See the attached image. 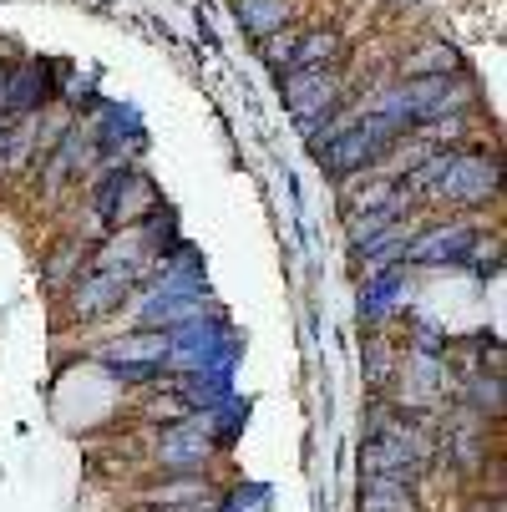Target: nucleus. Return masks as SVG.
I'll return each instance as SVG.
<instances>
[{"label":"nucleus","instance_id":"nucleus-1","mask_svg":"<svg viewBox=\"0 0 507 512\" xmlns=\"http://www.w3.org/2000/svg\"><path fill=\"white\" fill-rule=\"evenodd\" d=\"M396 132V122L391 117H376V122H366V127H350L345 137H335L330 142V168L335 173H350V168H360V163H371L381 148H386V137Z\"/></svg>","mask_w":507,"mask_h":512},{"label":"nucleus","instance_id":"nucleus-2","mask_svg":"<svg viewBox=\"0 0 507 512\" xmlns=\"http://www.w3.org/2000/svg\"><path fill=\"white\" fill-rule=\"evenodd\" d=\"M335 97V77L330 71H300L295 82H289V107H295L300 117H320Z\"/></svg>","mask_w":507,"mask_h":512},{"label":"nucleus","instance_id":"nucleus-3","mask_svg":"<svg viewBox=\"0 0 507 512\" xmlns=\"http://www.w3.org/2000/svg\"><path fill=\"white\" fill-rule=\"evenodd\" d=\"M360 512H416V502H411V482L371 477L366 492H360Z\"/></svg>","mask_w":507,"mask_h":512},{"label":"nucleus","instance_id":"nucleus-4","mask_svg":"<svg viewBox=\"0 0 507 512\" xmlns=\"http://www.w3.org/2000/svg\"><path fill=\"white\" fill-rule=\"evenodd\" d=\"M122 295H127V274H97V279L82 284L77 310H82V315H102V310H112Z\"/></svg>","mask_w":507,"mask_h":512},{"label":"nucleus","instance_id":"nucleus-5","mask_svg":"<svg viewBox=\"0 0 507 512\" xmlns=\"http://www.w3.org/2000/svg\"><path fill=\"white\" fill-rule=\"evenodd\" d=\"M203 457H208V436H198L188 421L168 426V452H163L168 467H193V462H203Z\"/></svg>","mask_w":507,"mask_h":512},{"label":"nucleus","instance_id":"nucleus-6","mask_svg":"<svg viewBox=\"0 0 507 512\" xmlns=\"http://www.w3.org/2000/svg\"><path fill=\"white\" fill-rule=\"evenodd\" d=\"M447 193L452 198H487L492 193V163H452L447 168Z\"/></svg>","mask_w":507,"mask_h":512},{"label":"nucleus","instance_id":"nucleus-7","mask_svg":"<svg viewBox=\"0 0 507 512\" xmlns=\"http://www.w3.org/2000/svg\"><path fill=\"white\" fill-rule=\"evenodd\" d=\"M284 16H289V6H284V0H239V21H244L254 36H269V31H279V26H284Z\"/></svg>","mask_w":507,"mask_h":512},{"label":"nucleus","instance_id":"nucleus-8","mask_svg":"<svg viewBox=\"0 0 507 512\" xmlns=\"http://www.w3.org/2000/svg\"><path fill=\"white\" fill-rule=\"evenodd\" d=\"M163 355H168V340L163 335H132V340H122V345L107 350V360H142V365H158Z\"/></svg>","mask_w":507,"mask_h":512},{"label":"nucleus","instance_id":"nucleus-9","mask_svg":"<svg viewBox=\"0 0 507 512\" xmlns=\"http://www.w3.org/2000/svg\"><path fill=\"white\" fill-rule=\"evenodd\" d=\"M330 56H335V36H330V31H315V36H305L295 51H289V66L315 71V66H325Z\"/></svg>","mask_w":507,"mask_h":512},{"label":"nucleus","instance_id":"nucleus-10","mask_svg":"<svg viewBox=\"0 0 507 512\" xmlns=\"http://www.w3.org/2000/svg\"><path fill=\"white\" fill-rule=\"evenodd\" d=\"M386 360H391V355H386V345L376 340V345H371V376H386V371H391Z\"/></svg>","mask_w":507,"mask_h":512}]
</instances>
